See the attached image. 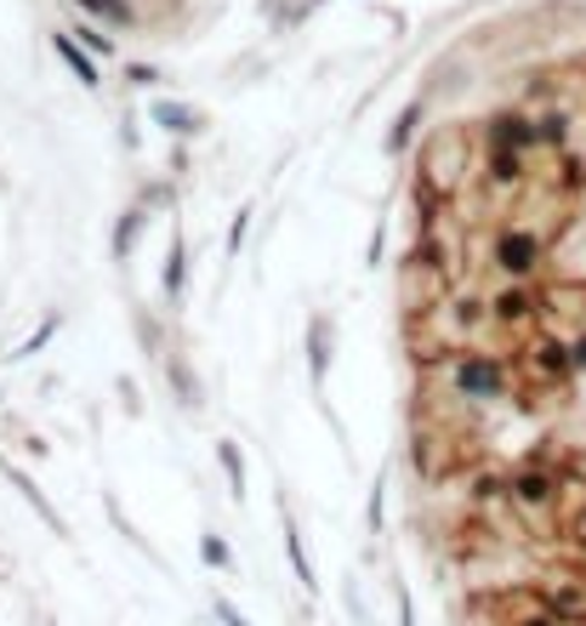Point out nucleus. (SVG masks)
I'll use <instances>...</instances> for the list:
<instances>
[{"mask_svg":"<svg viewBox=\"0 0 586 626\" xmlns=\"http://www.w3.org/2000/svg\"><path fill=\"white\" fill-rule=\"evenodd\" d=\"M217 461H222V473H228V490H234V496H246V461H239L234 439H222V445H217Z\"/></svg>","mask_w":586,"mask_h":626,"instance_id":"nucleus-13","label":"nucleus"},{"mask_svg":"<svg viewBox=\"0 0 586 626\" xmlns=\"http://www.w3.org/2000/svg\"><path fill=\"white\" fill-rule=\"evenodd\" d=\"M507 626H564L542 598H535V593H518L513 604H507Z\"/></svg>","mask_w":586,"mask_h":626,"instance_id":"nucleus-11","label":"nucleus"},{"mask_svg":"<svg viewBox=\"0 0 586 626\" xmlns=\"http://www.w3.org/2000/svg\"><path fill=\"white\" fill-rule=\"evenodd\" d=\"M467 137L461 131H433L427 137V149H421V182L427 188H438V195H445V200H456L461 195V182H467Z\"/></svg>","mask_w":586,"mask_h":626,"instance_id":"nucleus-4","label":"nucleus"},{"mask_svg":"<svg viewBox=\"0 0 586 626\" xmlns=\"http://www.w3.org/2000/svg\"><path fill=\"white\" fill-rule=\"evenodd\" d=\"M246 228H251V211H239V217H234V233H228V246H234V251L246 246Z\"/></svg>","mask_w":586,"mask_h":626,"instance_id":"nucleus-24","label":"nucleus"},{"mask_svg":"<svg viewBox=\"0 0 586 626\" xmlns=\"http://www.w3.org/2000/svg\"><path fill=\"white\" fill-rule=\"evenodd\" d=\"M529 593L542 598L564 626H586V575H575V569H547Z\"/></svg>","mask_w":586,"mask_h":626,"instance_id":"nucleus-6","label":"nucleus"},{"mask_svg":"<svg viewBox=\"0 0 586 626\" xmlns=\"http://www.w3.org/2000/svg\"><path fill=\"white\" fill-rule=\"evenodd\" d=\"M325 336H330V325L314 319V325H308V370H314V381L325 376Z\"/></svg>","mask_w":586,"mask_h":626,"instance_id":"nucleus-15","label":"nucleus"},{"mask_svg":"<svg viewBox=\"0 0 586 626\" xmlns=\"http://www.w3.org/2000/svg\"><path fill=\"white\" fill-rule=\"evenodd\" d=\"M137 222H142V211H126V217H120V228H115V257H126V251H131Z\"/></svg>","mask_w":586,"mask_h":626,"instance_id":"nucleus-21","label":"nucleus"},{"mask_svg":"<svg viewBox=\"0 0 586 626\" xmlns=\"http://www.w3.org/2000/svg\"><path fill=\"white\" fill-rule=\"evenodd\" d=\"M542 308H547V297L535 291L529 279H507L501 291L490 297V325H501V330H524V336H529L535 325H542Z\"/></svg>","mask_w":586,"mask_h":626,"instance_id":"nucleus-5","label":"nucleus"},{"mask_svg":"<svg viewBox=\"0 0 586 626\" xmlns=\"http://www.w3.org/2000/svg\"><path fill=\"white\" fill-rule=\"evenodd\" d=\"M75 7L80 12H91V18H103V23H137V7H131V0H75Z\"/></svg>","mask_w":586,"mask_h":626,"instance_id":"nucleus-12","label":"nucleus"},{"mask_svg":"<svg viewBox=\"0 0 586 626\" xmlns=\"http://www.w3.org/2000/svg\"><path fill=\"white\" fill-rule=\"evenodd\" d=\"M217 620H222V626H251V620H246V615H239V609H234L228 598H217Z\"/></svg>","mask_w":586,"mask_h":626,"instance_id":"nucleus-23","label":"nucleus"},{"mask_svg":"<svg viewBox=\"0 0 586 626\" xmlns=\"http://www.w3.org/2000/svg\"><path fill=\"white\" fill-rule=\"evenodd\" d=\"M445 381H450V394L467 399V405H496L513 394V370L490 354H450L445 365Z\"/></svg>","mask_w":586,"mask_h":626,"instance_id":"nucleus-3","label":"nucleus"},{"mask_svg":"<svg viewBox=\"0 0 586 626\" xmlns=\"http://www.w3.org/2000/svg\"><path fill=\"white\" fill-rule=\"evenodd\" d=\"M507 501L535 536H553L564 524V478L547 467V456H529V461L507 467Z\"/></svg>","mask_w":586,"mask_h":626,"instance_id":"nucleus-1","label":"nucleus"},{"mask_svg":"<svg viewBox=\"0 0 586 626\" xmlns=\"http://www.w3.org/2000/svg\"><path fill=\"white\" fill-rule=\"evenodd\" d=\"M569 348H575V370H586V330L569 336Z\"/></svg>","mask_w":586,"mask_h":626,"instance_id":"nucleus-26","label":"nucleus"},{"mask_svg":"<svg viewBox=\"0 0 586 626\" xmlns=\"http://www.w3.org/2000/svg\"><path fill=\"white\" fill-rule=\"evenodd\" d=\"M416 120H421V103H410V109L399 115V126H394V137H387V149H394V155H405V142H410V131H416Z\"/></svg>","mask_w":586,"mask_h":626,"instance_id":"nucleus-19","label":"nucleus"},{"mask_svg":"<svg viewBox=\"0 0 586 626\" xmlns=\"http://www.w3.org/2000/svg\"><path fill=\"white\" fill-rule=\"evenodd\" d=\"M12 485H18L23 496H29V507H34V513H40L46 524H52V529H58V513H52V507H46V496H40V490L29 485V473H18V467H12Z\"/></svg>","mask_w":586,"mask_h":626,"instance_id":"nucleus-18","label":"nucleus"},{"mask_svg":"<svg viewBox=\"0 0 586 626\" xmlns=\"http://www.w3.org/2000/svg\"><path fill=\"white\" fill-rule=\"evenodd\" d=\"M80 46H86L91 58H109V52H115V40H109V34H97V29H80Z\"/></svg>","mask_w":586,"mask_h":626,"instance_id":"nucleus-22","label":"nucleus"},{"mask_svg":"<svg viewBox=\"0 0 586 626\" xmlns=\"http://www.w3.org/2000/svg\"><path fill=\"white\" fill-rule=\"evenodd\" d=\"M542 257H547V246H542V233L535 228H501L496 233V268L507 279H535Z\"/></svg>","mask_w":586,"mask_h":626,"instance_id":"nucleus-7","label":"nucleus"},{"mask_svg":"<svg viewBox=\"0 0 586 626\" xmlns=\"http://www.w3.org/2000/svg\"><path fill=\"white\" fill-rule=\"evenodd\" d=\"M182 257H188V246H182V233L171 239V251H166V297H177L182 291Z\"/></svg>","mask_w":586,"mask_h":626,"instance_id":"nucleus-16","label":"nucleus"},{"mask_svg":"<svg viewBox=\"0 0 586 626\" xmlns=\"http://www.w3.org/2000/svg\"><path fill=\"white\" fill-rule=\"evenodd\" d=\"M285 553H290V569H297L302 593L314 598V593H319V575H314V564H308V541H302V529H297V518H290V513H285Z\"/></svg>","mask_w":586,"mask_h":626,"instance_id":"nucleus-10","label":"nucleus"},{"mask_svg":"<svg viewBox=\"0 0 586 626\" xmlns=\"http://www.w3.org/2000/svg\"><path fill=\"white\" fill-rule=\"evenodd\" d=\"M399 593V626H416V609H410V593L405 587H394Z\"/></svg>","mask_w":586,"mask_h":626,"instance_id":"nucleus-25","label":"nucleus"},{"mask_svg":"<svg viewBox=\"0 0 586 626\" xmlns=\"http://www.w3.org/2000/svg\"><path fill=\"white\" fill-rule=\"evenodd\" d=\"M518 376L529 381V388H542V394H564L569 381L580 376V370H575V348H569V336H553V330L535 325V330L524 336Z\"/></svg>","mask_w":586,"mask_h":626,"instance_id":"nucleus-2","label":"nucleus"},{"mask_svg":"<svg viewBox=\"0 0 586 626\" xmlns=\"http://www.w3.org/2000/svg\"><path fill=\"white\" fill-rule=\"evenodd\" d=\"M564 536H569V547H580V553H586V490L564 507Z\"/></svg>","mask_w":586,"mask_h":626,"instance_id":"nucleus-14","label":"nucleus"},{"mask_svg":"<svg viewBox=\"0 0 586 626\" xmlns=\"http://www.w3.org/2000/svg\"><path fill=\"white\" fill-rule=\"evenodd\" d=\"M490 149H513V155H535L542 149V131H535V120L524 109H507L490 120Z\"/></svg>","mask_w":586,"mask_h":626,"instance_id":"nucleus-8","label":"nucleus"},{"mask_svg":"<svg viewBox=\"0 0 586 626\" xmlns=\"http://www.w3.org/2000/svg\"><path fill=\"white\" fill-rule=\"evenodd\" d=\"M200 553H206V564H211V569H234V553H228V541H222V536H200Z\"/></svg>","mask_w":586,"mask_h":626,"instance_id":"nucleus-20","label":"nucleus"},{"mask_svg":"<svg viewBox=\"0 0 586 626\" xmlns=\"http://www.w3.org/2000/svg\"><path fill=\"white\" fill-rule=\"evenodd\" d=\"M52 46H58V58L69 63V74H75L80 86H97V80H103V74H97V58H91V52H86V46H80V34L58 29V34H52Z\"/></svg>","mask_w":586,"mask_h":626,"instance_id":"nucleus-9","label":"nucleus"},{"mask_svg":"<svg viewBox=\"0 0 586 626\" xmlns=\"http://www.w3.org/2000/svg\"><path fill=\"white\" fill-rule=\"evenodd\" d=\"M155 120H160L166 131H200V115H182V103H160Z\"/></svg>","mask_w":586,"mask_h":626,"instance_id":"nucleus-17","label":"nucleus"}]
</instances>
